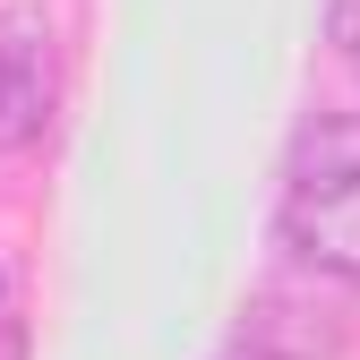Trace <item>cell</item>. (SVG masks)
Here are the masks:
<instances>
[{
  "mask_svg": "<svg viewBox=\"0 0 360 360\" xmlns=\"http://www.w3.org/2000/svg\"><path fill=\"white\" fill-rule=\"evenodd\" d=\"M60 103V43L43 9H0V155H34Z\"/></svg>",
  "mask_w": 360,
  "mask_h": 360,
  "instance_id": "2",
  "label": "cell"
},
{
  "mask_svg": "<svg viewBox=\"0 0 360 360\" xmlns=\"http://www.w3.org/2000/svg\"><path fill=\"white\" fill-rule=\"evenodd\" d=\"M249 360H257V352H249Z\"/></svg>",
  "mask_w": 360,
  "mask_h": 360,
  "instance_id": "4",
  "label": "cell"
},
{
  "mask_svg": "<svg viewBox=\"0 0 360 360\" xmlns=\"http://www.w3.org/2000/svg\"><path fill=\"white\" fill-rule=\"evenodd\" d=\"M283 240L360 283V112L309 120L292 146V189H283Z\"/></svg>",
  "mask_w": 360,
  "mask_h": 360,
  "instance_id": "1",
  "label": "cell"
},
{
  "mask_svg": "<svg viewBox=\"0 0 360 360\" xmlns=\"http://www.w3.org/2000/svg\"><path fill=\"white\" fill-rule=\"evenodd\" d=\"M335 52H343V69L360 77V0H335Z\"/></svg>",
  "mask_w": 360,
  "mask_h": 360,
  "instance_id": "3",
  "label": "cell"
}]
</instances>
